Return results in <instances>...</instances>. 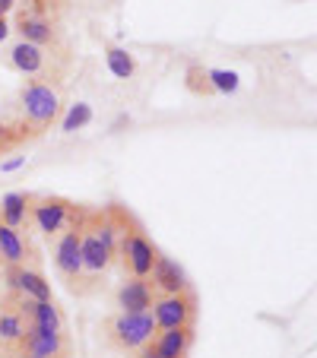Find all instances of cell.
I'll use <instances>...</instances> for the list:
<instances>
[{
    "instance_id": "cell-3",
    "label": "cell",
    "mask_w": 317,
    "mask_h": 358,
    "mask_svg": "<svg viewBox=\"0 0 317 358\" xmlns=\"http://www.w3.org/2000/svg\"><path fill=\"white\" fill-rule=\"evenodd\" d=\"M20 108H22V124L32 127L35 134H41L61 115V92L48 80H29L20 92Z\"/></svg>"
},
{
    "instance_id": "cell-6",
    "label": "cell",
    "mask_w": 317,
    "mask_h": 358,
    "mask_svg": "<svg viewBox=\"0 0 317 358\" xmlns=\"http://www.w3.org/2000/svg\"><path fill=\"white\" fill-rule=\"evenodd\" d=\"M80 229H83V222L55 238V266H57V273H61V279L73 292H86L83 289L86 279H83V260H80Z\"/></svg>"
},
{
    "instance_id": "cell-20",
    "label": "cell",
    "mask_w": 317,
    "mask_h": 358,
    "mask_svg": "<svg viewBox=\"0 0 317 358\" xmlns=\"http://www.w3.org/2000/svg\"><path fill=\"white\" fill-rule=\"evenodd\" d=\"M206 76L213 92H235L238 89V73H232V70H206Z\"/></svg>"
},
{
    "instance_id": "cell-11",
    "label": "cell",
    "mask_w": 317,
    "mask_h": 358,
    "mask_svg": "<svg viewBox=\"0 0 317 358\" xmlns=\"http://www.w3.org/2000/svg\"><path fill=\"white\" fill-rule=\"evenodd\" d=\"M149 282H153L155 295H178V292H190V282L188 276H184V270L175 264L171 257H155L153 270H149Z\"/></svg>"
},
{
    "instance_id": "cell-13",
    "label": "cell",
    "mask_w": 317,
    "mask_h": 358,
    "mask_svg": "<svg viewBox=\"0 0 317 358\" xmlns=\"http://www.w3.org/2000/svg\"><path fill=\"white\" fill-rule=\"evenodd\" d=\"M48 61H51L48 48L29 45V41H16V45L10 48V64H13V67L20 70V73L35 76V80H48V76H45Z\"/></svg>"
},
{
    "instance_id": "cell-1",
    "label": "cell",
    "mask_w": 317,
    "mask_h": 358,
    "mask_svg": "<svg viewBox=\"0 0 317 358\" xmlns=\"http://www.w3.org/2000/svg\"><path fill=\"white\" fill-rule=\"evenodd\" d=\"M118 257V219L115 206L101 213H89L83 219L80 229V260H83V279L95 282L99 276H105V270L111 266V260Z\"/></svg>"
},
{
    "instance_id": "cell-15",
    "label": "cell",
    "mask_w": 317,
    "mask_h": 358,
    "mask_svg": "<svg viewBox=\"0 0 317 358\" xmlns=\"http://www.w3.org/2000/svg\"><path fill=\"white\" fill-rule=\"evenodd\" d=\"M26 260H29V241L22 238V231L0 222V264L10 270V266H22Z\"/></svg>"
},
{
    "instance_id": "cell-9",
    "label": "cell",
    "mask_w": 317,
    "mask_h": 358,
    "mask_svg": "<svg viewBox=\"0 0 317 358\" xmlns=\"http://www.w3.org/2000/svg\"><path fill=\"white\" fill-rule=\"evenodd\" d=\"M16 358H70V336L67 333L29 330Z\"/></svg>"
},
{
    "instance_id": "cell-23",
    "label": "cell",
    "mask_w": 317,
    "mask_h": 358,
    "mask_svg": "<svg viewBox=\"0 0 317 358\" xmlns=\"http://www.w3.org/2000/svg\"><path fill=\"white\" fill-rule=\"evenodd\" d=\"M136 355H140V358H159V352H155V349H153V343H149V345H143V349L136 352Z\"/></svg>"
},
{
    "instance_id": "cell-12",
    "label": "cell",
    "mask_w": 317,
    "mask_h": 358,
    "mask_svg": "<svg viewBox=\"0 0 317 358\" xmlns=\"http://www.w3.org/2000/svg\"><path fill=\"white\" fill-rule=\"evenodd\" d=\"M155 289H153V282L149 279H136V276H130L127 282L118 289V308H121L124 314H143V311H149L153 308V301H155Z\"/></svg>"
},
{
    "instance_id": "cell-7",
    "label": "cell",
    "mask_w": 317,
    "mask_h": 358,
    "mask_svg": "<svg viewBox=\"0 0 317 358\" xmlns=\"http://www.w3.org/2000/svg\"><path fill=\"white\" fill-rule=\"evenodd\" d=\"M16 32L22 35L20 41L38 48H57L61 45V32H57L51 13H38V10H22L20 20H16Z\"/></svg>"
},
{
    "instance_id": "cell-24",
    "label": "cell",
    "mask_w": 317,
    "mask_h": 358,
    "mask_svg": "<svg viewBox=\"0 0 317 358\" xmlns=\"http://www.w3.org/2000/svg\"><path fill=\"white\" fill-rule=\"evenodd\" d=\"M13 7H16V0H0V16H7Z\"/></svg>"
},
{
    "instance_id": "cell-25",
    "label": "cell",
    "mask_w": 317,
    "mask_h": 358,
    "mask_svg": "<svg viewBox=\"0 0 317 358\" xmlns=\"http://www.w3.org/2000/svg\"><path fill=\"white\" fill-rule=\"evenodd\" d=\"M10 35V26H7V16H0V41Z\"/></svg>"
},
{
    "instance_id": "cell-8",
    "label": "cell",
    "mask_w": 317,
    "mask_h": 358,
    "mask_svg": "<svg viewBox=\"0 0 317 358\" xmlns=\"http://www.w3.org/2000/svg\"><path fill=\"white\" fill-rule=\"evenodd\" d=\"M7 289H10V295L32 298V301H55V298H51V282L29 264L10 266L7 270Z\"/></svg>"
},
{
    "instance_id": "cell-18",
    "label": "cell",
    "mask_w": 317,
    "mask_h": 358,
    "mask_svg": "<svg viewBox=\"0 0 317 358\" xmlns=\"http://www.w3.org/2000/svg\"><path fill=\"white\" fill-rule=\"evenodd\" d=\"M105 61H108V70L118 76V80H127V76H134V70H136L134 57H130L124 48H115V45L105 51Z\"/></svg>"
},
{
    "instance_id": "cell-14",
    "label": "cell",
    "mask_w": 317,
    "mask_h": 358,
    "mask_svg": "<svg viewBox=\"0 0 317 358\" xmlns=\"http://www.w3.org/2000/svg\"><path fill=\"white\" fill-rule=\"evenodd\" d=\"M194 345V327H178V330H159L153 336V349L159 358H188Z\"/></svg>"
},
{
    "instance_id": "cell-16",
    "label": "cell",
    "mask_w": 317,
    "mask_h": 358,
    "mask_svg": "<svg viewBox=\"0 0 317 358\" xmlns=\"http://www.w3.org/2000/svg\"><path fill=\"white\" fill-rule=\"evenodd\" d=\"M29 200H32V194H22V190L7 194L0 200V222L16 229V231H22L29 222Z\"/></svg>"
},
{
    "instance_id": "cell-22",
    "label": "cell",
    "mask_w": 317,
    "mask_h": 358,
    "mask_svg": "<svg viewBox=\"0 0 317 358\" xmlns=\"http://www.w3.org/2000/svg\"><path fill=\"white\" fill-rule=\"evenodd\" d=\"M26 10H38V13H51V0H22Z\"/></svg>"
},
{
    "instance_id": "cell-21",
    "label": "cell",
    "mask_w": 317,
    "mask_h": 358,
    "mask_svg": "<svg viewBox=\"0 0 317 358\" xmlns=\"http://www.w3.org/2000/svg\"><path fill=\"white\" fill-rule=\"evenodd\" d=\"M188 89L194 95H213V86H209V76L203 67H190L188 70Z\"/></svg>"
},
{
    "instance_id": "cell-5",
    "label": "cell",
    "mask_w": 317,
    "mask_h": 358,
    "mask_svg": "<svg viewBox=\"0 0 317 358\" xmlns=\"http://www.w3.org/2000/svg\"><path fill=\"white\" fill-rule=\"evenodd\" d=\"M155 320V333L159 330H178V327H194L197 324V298L194 292H178V295H159L149 308Z\"/></svg>"
},
{
    "instance_id": "cell-10",
    "label": "cell",
    "mask_w": 317,
    "mask_h": 358,
    "mask_svg": "<svg viewBox=\"0 0 317 358\" xmlns=\"http://www.w3.org/2000/svg\"><path fill=\"white\" fill-rule=\"evenodd\" d=\"M26 333H29L26 317H22L20 308L7 298V304L0 308V352H3L7 358H16V352H20Z\"/></svg>"
},
{
    "instance_id": "cell-4",
    "label": "cell",
    "mask_w": 317,
    "mask_h": 358,
    "mask_svg": "<svg viewBox=\"0 0 317 358\" xmlns=\"http://www.w3.org/2000/svg\"><path fill=\"white\" fill-rule=\"evenodd\" d=\"M105 336H108V343L115 345V349L127 352V355H136V352L143 349V345L153 343L155 336V320L149 311L143 314H111L108 320H105Z\"/></svg>"
},
{
    "instance_id": "cell-19",
    "label": "cell",
    "mask_w": 317,
    "mask_h": 358,
    "mask_svg": "<svg viewBox=\"0 0 317 358\" xmlns=\"http://www.w3.org/2000/svg\"><path fill=\"white\" fill-rule=\"evenodd\" d=\"M89 121H92V108H89L86 101H80V105H73V108L67 111V117H64L61 130H64V134H73V130L86 127Z\"/></svg>"
},
{
    "instance_id": "cell-2",
    "label": "cell",
    "mask_w": 317,
    "mask_h": 358,
    "mask_svg": "<svg viewBox=\"0 0 317 358\" xmlns=\"http://www.w3.org/2000/svg\"><path fill=\"white\" fill-rule=\"evenodd\" d=\"M83 216H86V210L76 206L73 200H67V196L32 194V200H29V222H32L45 238L64 235L67 229L80 225Z\"/></svg>"
},
{
    "instance_id": "cell-17",
    "label": "cell",
    "mask_w": 317,
    "mask_h": 358,
    "mask_svg": "<svg viewBox=\"0 0 317 358\" xmlns=\"http://www.w3.org/2000/svg\"><path fill=\"white\" fill-rule=\"evenodd\" d=\"M35 136V130L32 127H26V124H7V121H0V156H7L10 149H16L20 143H26V140H32Z\"/></svg>"
}]
</instances>
